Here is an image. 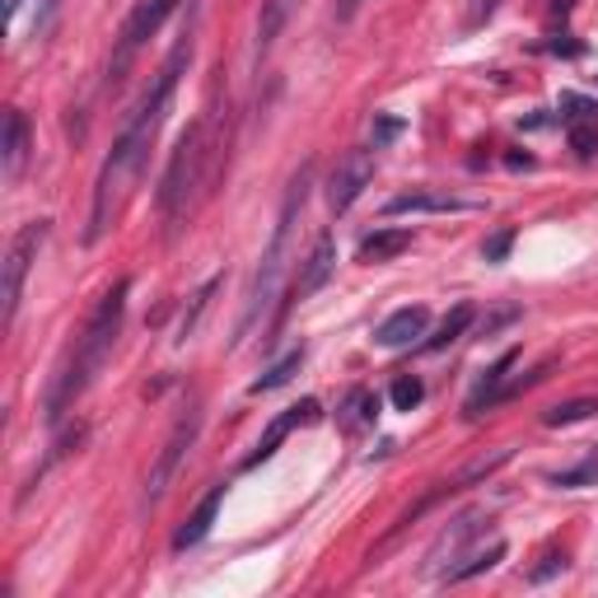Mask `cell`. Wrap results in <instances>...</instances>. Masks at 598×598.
Wrapping results in <instances>:
<instances>
[{
  "instance_id": "7",
  "label": "cell",
  "mask_w": 598,
  "mask_h": 598,
  "mask_svg": "<svg viewBox=\"0 0 598 598\" xmlns=\"http://www.w3.org/2000/svg\"><path fill=\"white\" fill-rule=\"evenodd\" d=\"M196 435H202V412L187 407V412L179 416V426H173V435L164 439L160 458L150 463V477H145V505H154V500H160V496L169 491V486H173V477H179L187 449L196 445Z\"/></svg>"
},
{
  "instance_id": "24",
  "label": "cell",
  "mask_w": 598,
  "mask_h": 598,
  "mask_svg": "<svg viewBox=\"0 0 598 598\" xmlns=\"http://www.w3.org/2000/svg\"><path fill=\"white\" fill-rule=\"evenodd\" d=\"M342 412H351V416H342V426H346V430L374 426V420H379V397L365 393V388H356V393L346 397V407H342Z\"/></svg>"
},
{
  "instance_id": "21",
  "label": "cell",
  "mask_w": 598,
  "mask_h": 598,
  "mask_svg": "<svg viewBox=\"0 0 598 598\" xmlns=\"http://www.w3.org/2000/svg\"><path fill=\"white\" fill-rule=\"evenodd\" d=\"M473 323H477V308H473V304H454V314L435 327V337L426 342V351H445V346H454Z\"/></svg>"
},
{
  "instance_id": "29",
  "label": "cell",
  "mask_w": 598,
  "mask_h": 598,
  "mask_svg": "<svg viewBox=\"0 0 598 598\" xmlns=\"http://www.w3.org/2000/svg\"><path fill=\"white\" fill-rule=\"evenodd\" d=\"M561 108H570V118H575V122H585V118H594V113H598V108H594L589 99H575V94H561Z\"/></svg>"
},
{
  "instance_id": "20",
  "label": "cell",
  "mask_w": 598,
  "mask_h": 598,
  "mask_svg": "<svg viewBox=\"0 0 598 598\" xmlns=\"http://www.w3.org/2000/svg\"><path fill=\"white\" fill-rule=\"evenodd\" d=\"M412 249V230H374L361 239V262H388Z\"/></svg>"
},
{
  "instance_id": "27",
  "label": "cell",
  "mask_w": 598,
  "mask_h": 598,
  "mask_svg": "<svg viewBox=\"0 0 598 598\" xmlns=\"http://www.w3.org/2000/svg\"><path fill=\"white\" fill-rule=\"evenodd\" d=\"M594 477H598V454H589V458L580 463V468L557 473V477H551V486H589Z\"/></svg>"
},
{
  "instance_id": "33",
  "label": "cell",
  "mask_w": 598,
  "mask_h": 598,
  "mask_svg": "<svg viewBox=\"0 0 598 598\" xmlns=\"http://www.w3.org/2000/svg\"><path fill=\"white\" fill-rule=\"evenodd\" d=\"M397 126H403V122H393V118H384V122H379V141H388V136H397Z\"/></svg>"
},
{
  "instance_id": "5",
  "label": "cell",
  "mask_w": 598,
  "mask_h": 598,
  "mask_svg": "<svg viewBox=\"0 0 598 598\" xmlns=\"http://www.w3.org/2000/svg\"><path fill=\"white\" fill-rule=\"evenodd\" d=\"M509 458H515V449H496L491 458H477V463H468V468H463V473H454V477H445V482H435V486H430V491H426V496H420V500H416V505L407 509V515H403V519H397V524L388 528V538H384L379 547H374V551H369V561H374V557H384V551H388V547H393L397 538H403V534H407V528H412V524H416L420 515H426V509H435V505H439V500H445V496H458V491H468V486H473V482H486V477H491L496 468H505V463H509Z\"/></svg>"
},
{
  "instance_id": "22",
  "label": "cell",
  "mask_w": 598,
  "mask_h": 598,
  "mask_svg": "<svg viewBox=\"0 0 598 598\" xmlns=\"http://www.w3.org/2000/svg\"><path fill=\"white\" fill-rule=\"evenodd\" d=\"M300 365H304V346H295V351H285V356L262 374V379H253V393H272V388H285L300 374Z\"/></svg>"
},
{
  "instance_id": "18",
  "label": "cell",
  "mask_w": 598,
  "mask_h": 598,
  "mask_svg": "<svg viewBox=\"0 0 598 598\" xmlns=\"http://www.w3.org/2000/svg\"><path fill=\"white\" fill-rule=\"evenodd\" d=\"M500 561H505V538H491L486 547H468V551H463L458 566L445 570V580H449V585H463V580H473V575L491 570V566H500Z\"/></svg>"
},
{
  "instance_id": "17",
  "label": "cell",
  "mask_w": 598,
  "mask_h": 598,
  "mask_svg": "<svg viewBox=\"0 0 598 598\" xmlns=\"http://www.w3.org/2000/svg\"><path fill=\"white\" fill-rule=\"evenodd\" d=\"M24 160H29V118L10 108L6 118V154H0V169H6V183H14L24 173Z\"/></svg>"
},
{
  "instance_id": "15",
  "label": "cell",
  "mask_w": 598,
  "mask_h": 598,
  "mask_svg": "<svg viewBox=\"0 0 598 598\" xmlns=\"http://www.w3.org/2000/svg\"><path fill=\"white\" fill-rule=\"evenodd\" d=\"M477 528H482V515H463V519H454L445 534H439V543L430 547V566H439V575H445V566L458 561L463 551H468V543L477 538Z\"/></svg>"
},
{
  "instance_id": "1",
  "label": "cell",
  "mask_w": 598,
  "mask_h": 598,
  "mask_svg": "<svg viewBox=\"0 0 598 598\" xmlns=\"http://www.w3.org/2000/svg\"><path fill=\"white\" fill-rule=\"evenodd\" d=\"M187 61H192V38H183L179 48H173V57L164 61V71L154 75V90L141 99V108L131 113V122L122 126V136L113 141V150H108V160L99 169V183H94L90 230H84V239H90V243H99L108 234V225H113L122 202H126V192L136 187L141 169L150 160V145H154V136H160V122L169 113V99H173V90H179V75H183Z\"/></svg>"
},
{
  "instance_id": "35",
  "label": "cell",
  "mask_w": 598,
  "mask_h": 598,
  "mask_svg": "<svg viewBox=\"0 0 598 598\" xmlns=\"http://www.w3.org/2000/svg\"><path fill=\"white\" fill-rule=\"evenodd\" d=\"M19 10H24V0H6V14H10V19H14Z\"/></svg>"
},
{
  "instance_id": "10",
  "label": "cell",
  "mask_w": 598,
  "mask_h": 598,
  "mask_svg": "<svg viewBox=\"0 0 598 598\" xmlns=\"http://www.w3.org/2000/svg\"><path fill=\"white\" fill-rule=\"evenodd\" d=\"M323 412H318V403H314V397H304V403H295V407H285L276 420H272V426L267 430H262V439H257V449L249 454V458H243V468H257V463H267L281 445H285V435H291V430H300V426H314V420H318Z\"/></svg>"
},
{
  "instance_id": "9",
  "label": "cell",
  "mask_w": 598,
  "mask_h": 598,
  "mask_svg": "<svg viewBox=\"0 0 598 598\" xmlns=\"http://www.w3.org/2000/svg\"><path fill=\"white\" fill-rule=\"evenodd\" d=\"M374 183V154L369 150H346L337 169H332V179H327V206L332 211H351L365 196V187Z\"/></svg>"
},
{
  "instance_id": "26",
  "label": "cell",
  "mask_w": 598,
  "mask_h": 598,
  "mask_svg": "<svg viewBox=\"0 0 598 598\" xmlns=\"http://www.w3.org/2000/svg\"><path fill=\"white\" fill-rule=\"evenodd\" d=\"M388 397H393V407H397V412H416V407H420V397H426V384H420L416 374H397L393 388H388Z\"/></svg>"
},
{
  "instance_id": "16",
  "label": "cell",
  "mask_w": 598,
  "mask_h": 598,
  "mask_svg": "<svg viewBox=\"0 0 598 598\" xmlns=\"http://www.w3.org/2000/svg\"><path fill=\"white\" fill-rule=\"evenodd\" d=\"M515 361H519V351H505V356L482 374V384H477L473 397H468V416H482V407H496V403H500L505 388H509V369H515Z\"/></svg>"
},
{
  "instance_id": "31",
  "label": "cell",
  "mask_w": 598,
  "mask_h": 598,
  "mask_svg": "<svg viewBox=\"0 0 598 598\" xmlns=\"http://www.w3.org/2000/svg\"><path fill=\"white\" fill-rule=\"evenodd\" d=\"M509 239H515V234H509V230H505V234H496L491 243H486V249H482V253H486V262H500V257L509 253Z\"/></svg>"
},
{
  "instance_id": "12",
  "label": "cell",
  "mask_w": 598,
  "mask_h": 598,
  "mask_svg": "<svg viewBox=\"0 0 598 598\" xmlns=\"http://www.w3.org/2000/svg\"><path fill=\"white\" fill-rule=\"evenodd\" d=\"M337 272V243H332V234H318L314 243V253L304 257V267H300V281H295V300H308V295H318L327 276Z\"/></svg>"
},
{
  "instance_id": "32",
  "label": "cell",
  "mask_w": 598,
  "mask_h": 598,
  "mask_svg": "<svg viewBox=\"0 0 598 598\" xmlns=\"http://www.w3.org/2000/svg\"><path fill=\"white\" fill-rule=\"evenodd\" d=\"M361 6H365V0H337V19H342V24H346V19H356Z\"/></svg>"
},
{
  "instance_id": "13",
  "label": "cell",
  "mask_w": 598,
  "mask_h": 598,
  "mask_svg": "<svg viewBox=\"0 0 598 598\" xmlns=\"http://www.w3.org/2000/svg\"><path fill=\"white\" fill-rule=\"evenodd\" d=\"M220 500H225V482L220 486H211V491L202 496V505L187 515V524L173 534V551H187V547H196V543H206V534L215 528V515H220Z\"/></svg>"
},
{
  "instance_id": "8",
  "label": "cell",
  "mask_w": 598,
  "mask_h": 598,
  "mask_svg": "<svg viewBox=\"0 0 598 598\" xmlns=\"http://www.w3.org/2000/svg\"><path fill=\"white\" fill-rule=\"evenodd\" d=\"M173 10V0H136V10L126 14V24H122V38H118V52H113V65H108V80H122L126 75V65L136 61V52L145 48V42L160 33V24L169 19Z\"/></svg>"
},
{
  "instance_id": "25",
  "label": "cell",
  "mask_w": 598,
  "mask_h": 598,
  "mask_svg": "<svg viewBox=\"0 0 598 598\" xmlns=\"http://www.w3.org/2000/svg\"><path fill=\"white\" fill-rule=\"evenodd\" d=\"M215 291H220V276H211V281L202 285V291L192 295V308H187V314H183V323H179V342H187L192 332H196V323H202V314H206V308H211Z\"/></svg>"
},
{
  "instance_id": "14",
  "label": "cell",
  "mask_w": 598,
  "mask_h": 598,
  "mask_svg": "<svg viewBox=\"0 0 598 598\" xmlns=\"http://www.w3.org/2000/svg\"><path fill=\"white\" fill-rule=\"evenodd\" d=\"M454 211H468V202H458L449 192H403L384 206V215H454Z\"/></svg>"
},
{
  "instance_id": "3",
  "label": "cell",
  "mask_w": 598,
  "mask_h": 598,
  "mask_svg": "<svg viewBox=\"0 0 598 598\" xmlns=\"http://www.w3.org/2000/svg\"><path fill=\"white\" fill-rule=\"evenodd\" d=\"M308 179H314V169H300L295 173V183H291V192H285V206H281V215H276V230H272V243H267V253H262V267H257V276H253V291H249V308H243V323H239V332H249L262 314L272 308V300H276V291H281V276H285V267H291V249H295V225H300V211H304V202H308Z\"/></svg>"
},
{
  "instance_id": "2",
  "label": "cell",
  "mask_w": 598,
  "mask_h": 598,
  "mask_svg": "<svg viewBox=\"0 0 598 598\" xmlns=\"http://www.w3.org/2000/svg\"><path fill=\"white\" fill-rule=\"evenodd\" d=\"M126 291H131V281H118L113 291L99 300V308L90 314V323H84V332L75 337L71 361L61 365L57 384H52V393H48V420H52V426L75 407V397L94 384V374L108 365V356H113L118 332H122V314H126Z\"/></svg>"
},
{
  "instance_id": "19",
  "label": "cell",
  "mask_w": 598,
  "mask_h": 598,
  "mask_svg": "<svg viewBox=\"0 0 598 598\" xmlns=\"http://www.w3.org/2000/svg\"><path fill=\"white\" fill-rule=\"evenodd\" d=\"M291 14H295V0H267V6H262V19H257V61L276 48V38H281L285 24H291Z\"/></svg>"
},
{
  "instance_id": "6",
  "label": "cell",
  "mask_w": 598,
  "mask_h": 598,
  "mask_svg": "<svg viewBox=\"0 0 598 598\" xmlns=\"http://www.w3.org/2000/svg\"><path fill=\"white\" fill-rule=\"evenodd\" d=\"M52 225L48 220H29V225H19V234L10 239V249H6V327H14L19 318V300H24V281L33 272V262L42 253V243H48Z\"/></svg>"
},
{
  "instance_id": "30",
  "label": "cell",
  "mask_w": 598,
  "mask_h": 598,
  "mask_svg": "<svg viewBox=\"0 0 598 598\" xmlns=\"http://www.w3.org/2000/svg\"><path fill=\"white\" fill-rule=\"evenodd\" d=\"M557 570H566V557H557V551H547V557H543V566L534 570V585L551 580V575H557Z\"/></svg>"
},
{
  "instance_id": "23",
  "label": "cell",
  "mask_w": 598,
  "mask_h": 598,
  "mask_svg": "<svg viewBox=\"0 0 598 598\" xmlns=\"http://www.w3.org/2000/svg\"><path fill=\"white\" fill-rule=\"evenodd\" d=\"M598 412V397H575V403H557L543 412V426L561 430V426H575V420H589Z\"/></svg>"
},
{
  "instance_id": "28",
  "label": "cell",
  "mask_w": 598,
  "mask_h": 598,
  "mask_svg": "<svg viewBox=\"0 0 598 598\" xmlns=\"http://www.w3.org/2000/svg\"><path fill=\"white\" fill-rule=\"evenodd\" d=\"M570 145H575V154H580V160H589V154L598 150V131L585 126V122H570Z\"/></svg>"
},
{
  "instance_id": "4",
  "label": "cell",
  "mask_w": 598,
  "mask_h": 598,
  "mask_svg": "<svg viewBox=\"0 0 598 598\" xmlns=\"http://www.w3.org/2000/svg\"><path fill=\"white\" fill-rule=\"evenodd\" d=\"M206 126L202 122H192L183 136H179V150H173V160L164 169V183H160V211L169 220H179L192 202V192L196 183H202V169H206Z\"/></svg>"
},
{
  "instance_id": "34",
  "label": "cell",
  "mask_w": 598,
  "mask_h": 598,
  "mask_svg": "<svg viewBox=\"0 0 598 598\" xmlns=\"http://www.w3.org/2000/svg\"><path fill=\"white\" fill-rule=\"evenodd\" d=\"M496 6H500V0H482V10H477V19H491V14H496Z\"/></svg>"
},
{
  "instance_id": "11",
  "label": "cell",
  "mask_w": 598,
  "mask_h": 598,
  "mask_svg": "<svg viewBox=\"0 0 598 598\" xmlns=\"http://www.w3.org/2000/svg\"><path fill=\"white\" fill-rule=\"evenodd\" d=\"M426 327H430V308H426V304H403L397 314H388V318L379 323L374 342L388 346V351H403V346H412L416 337H426Z\"/></svg>"
}]
</instances>
